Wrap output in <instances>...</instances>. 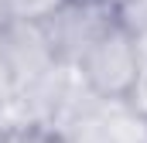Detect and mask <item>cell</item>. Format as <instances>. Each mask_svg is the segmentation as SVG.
Instances as JSON below:
<instances>
[{
	"label": "cell",
	"mask_w": 147,
	"mask_h": 143,
	"mask_svg": "<svg viewBox=\"0 0 147 143\" xmlns=\"http://www.w3.org/2000/svg\"><path fill=\"white\" fill-rule=\"evenodd\" d=\"M116 24L130 37H147V0H113Z\"/></svg>",
	"instance_id": "obj_5"
},
{
	"label": "cell",
	"mask_w": 147,
	"mask_h": 143,
	"mask_svg": "<svg viewBox=\"0 0 147 143\" xmlns=\"http://www.w3.org/2000/svg\"><path fill=\"white\" fill-rule=\"evenodd\" d=\"M79 78L103 99H130L137 89V48L134 37L120 24L106 31L82 58H79Z\"/></svg>",
	"instance_id": "obj_2"
},
{
	"label": "cell",
	"mask_w": 147,
	"mask_h": 143,
	"mask_svg": "<svg viewBox=\"0 0 147 143\" xmlns=\"http://www.w3.org/2000/svg\"><path fill=\"white\" fill-rule=\"evenodd\" d=\"M113 27H116V3L113 0H65L62 10H55L45 21L55 58L62 65H72V68Z\"/></svg>",
	"instance_id": "obj_1"
},
{
	"label": "cell",
	"mask_w": 147,
	"mask_h": 143,
	"mask_svg": "<svg viewBox=\"0 0 147 143\" xmlns=\"http://www.w3.org/2000/svg\"><path fill=\"white\" fill-rule=\"evenodd\" d=\"M14 96H17V85H14L10 72H7L3 58H0V102H7V99H14Z\"/></svg>",
	"instance_id": "obj_6"
},
{
	"label": "cell",
	"mask_w": 147,
	"mask_h": 143,
	"mask_svg": "<svg viewBox=\"0 0 147 143\" xmlns=\"http://www.w3.org/2000/svg\"><path fill=\"white\" fill-rule=\"evenodd\" d=\"M65 0H0V14L3 21H31L45 24L55 10H62Z\"/></svg>",
	"instance_id": "obj_4"
},
{
	"label": "cell",
	"mask_w": 147,
	"mask_h": 143,
	"mask_svg": "<svg viewBox=\"0 0 147 143\" xmlns=\"http://www.w3.org/2000/svg\"><path fill=\"white\" fill-rule=\"evenodd\" d=\"M0 58H3V65H7L17 89L58 65L45 24H31V21H3V27H0Z\"/></svg>",
	"instance_id": "obj_3"
}]
</instances>
